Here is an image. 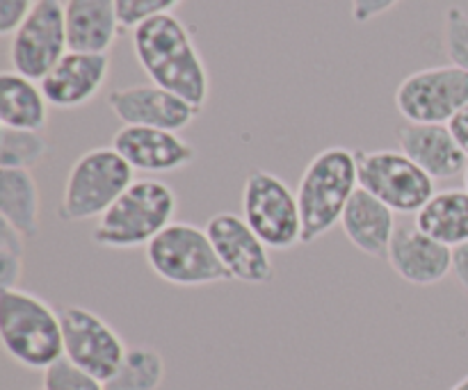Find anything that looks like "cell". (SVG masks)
I'll list each match as a JSON object with an SVG mask.
<instances>
[{"label":"cell","instance_id":"1","mask_svg":"<svg viewBox=\"0 0 468 390\" xmlns=\"http://www.w3.org/2000/svg\"><path fill=\"white\" fill-rule=\"evenodd\" d=\"M133 50L154 85L204 110L210 96V76L195 37L176 14L151 18L133 30Z\"/></svg>","mask_w":468,"mask_h":390},{"label":"cell","instance_id":"2","mask_svg":"<svg viewBox=\"0 0 468 390\" xmlns=\"http://www.w3.org/2000/svg\"><path fill=\"white\" fill-rule=\"evenodd\" d=\"M359 190L356 151L346 146H327L304 167L297 185V204L302 215V245L320 240L341 224L347 204Z\"/></svg>","mask_w":468,"mask_h":390},{"label":"cell","instance_id":"3","mask_svg":"<svg viewBox=\"0 0 468 390\" xmlns=\"http://www.w3.org/2000/svg\"><path fill=\"white\" fill-rule=\"evenodd\" d=\"M0 343L27 370H48L64 356L59 311L23 288L0 290Z\"/></svg>","mask_w":468,"mask_h":390},{"label":"cell","instance_id":"4","mask_svg":"<svg viewBox=\"0 0 468 390\" xmlns=\"http://www.w3.org/2000/svg\"><path fill=\"white\" fill-rule=\"evenodd\" d=\"M176 206V192L167 183L140 178L96 222L91 240L105 249L146 247L174 224Z\"/></svg>","mask_w":468,"mask_h":390},{"label":"cell","instance_id":"5","mask_svg":"<svg viewBox=\"0 0 468 390\" xmlns=\"http://www.w3.org/2000/svg\"><path fill=\"white\" fill-rule=\"evenodd\" d=\"M144 260L160 281L178 288H201L231 281L206 228L174 222L144 247Z\"/></svg>","mask_w":468,"mask_h":390},{"label":"cell","instance_id":"6","mask_svg":"<svg viewBox=\"0 0 468 390\" xmlns=\"http://www.w3.org/2000/svg\"><path fill=\"white\" fill-rule=\"evenodd\" d=\"M133 174L135 169L112 146L87 151L69 169L59 217L69 224L101 219L135 183Z\"/></svg>","mask_w":468,"mask_h":390},{"label":"cell","instance_id":"7","mask_svg":"<svg viewBox=\"0 0 468 390\" xmlns=\"http://www.w3.org/2000/svg\"><path fill=\"white\" fill-rule=\"evenodd\" d=\"M242 217L274 251L302 245V215L297 195L277 174L256 169L242 185Z\"/></svg>","mask_w":468,"mask_h":390},{"label":"cell","instance_id":"8","mask_svg":"<svg viewBox=\"0 0 468 390\" xmlns=\"http://www.w3.org/2000/svg\"><path fill=\"white\" fill-rule=\"evenodd\" d=\"M359 187L378 196L393 213L416 215L434 196V178H430L402 151L378 149L356 151Z\"/></svg>","mask_w":468,"mask_h":390},{"label":"cell","instance_id":"9","mask_svg":"<svg viewBox=\"0 0 468 390\" xmlns=\"http://www.w3.org/2000/svg\"><path fill=\"white\" fill-rule=\"evenodd\" d=\"M468 105V71L452 64L414 71L398 85L396 108L407 123H448Z\"/></svg>","mask_w":468,"mask_h":390},{"label":"cell","instance_id":"10","mask_svg":"<svg viewBox=\"0 0 468 390\" xmlns=\"http://www.w3.org/2000/svg\"><path fill=\"white\" fill-rule=\"evenodd\" d=\"M69 53L64 0H37L12 35L9 59L12 71L41 82L46 73Z\"/></svg>","mask_w":468,"mask_h":390},{"label":"cell","instance_id":"11","mask_svg":"<svg viewBox=\"0 0 468 390\" xmlns=\"http://www.w3.org/2000/svg\"><path fill=\"white\" fill-rule=\"evenodd\" d=\"M59 320H62L64 359L90 373L91 377L108 382L128 352L122 336L99 313L85 306H62Z\"/></svg>","mask_w":468,"mask_h":390},{"label":"cell","instance_id":"12","mask_svg":"<svg viewBox=\"0 0 468 390\" xmlns=\"http://www.w3.org/2000/svg\"><path fill=\"white\" fill-rule=\"evenodd\" d=\"M206 233L231 281L247 283V286H265L272 281L274 263L270 247L256 236L242 215L229 210L213 215L206 222Z\"/></svg>","mask_w":468,"mask_h":390},{"label":"cell","instance_id":"13","mask_svg":"<svg viewBox=\"0 0 468 390\" xmlns=\"http://www.w3.org/2000/svg\"><path fill=\"white\" fill-rule=\"evenodd\" d=\"M108 105L123 126L160 128V131L172 132H181L201 112L181 96L172 94L154 82L112 90L108 94Z\"/></svg>","mask_w":468,"mask_h":390},{"label":"cell","instance_id":"14","mask_svg":"<svg viewBox=\"0 0 468 390\" xmlns=\"http://www.w3.org/2000/svg\"><path fill=\"white\" fill-rule=\"evenodd\" d=\"M112 149L142 174H172L197 160V149L190 142L160 128L122 126L114 132Z\"/></svg>","mask_w":468,"mask_h":390},{"label":"cell","instance_id":"15","mask_svg":"<svg viewBox=\"0 0 468 390\" xmlns=\"http://www.w3.org/2000/svg\"><path fill=\"white\" fill-rule=\"evenodd\" d=\"M110 76L108 53L69 50L39 82L48 105L58 110H76L99 96Z\"/></svg>","mask_w":468,"mask_h":390},{"label":"cell","instance_id":"16","mask_svg":"<svg viewBox=\"0 0 468 390\" xmlns=\"http://www.w3.org/2000/svg\"><path fill=\"white\" fill-rule=\"evenodd\" d=\"M387 263L402 281L411 286H437L451 274L452 249L425 236L416 224H402L396 228L388 247Z\"/></svg>","mask_w":468,"mask_h":390},{"label":"cell","instance_id":"17","mask_svg":"<svg viewBox=\"0 0 468 390\" xmlns=\"http://www.w3.org/2000/svg\"><path fill=\"white\" fill-rule=\"evenodd\" d=\"M398 146L434 181H451L468 167V155L443 123H405L398 128Z\"/></svg>","mask_w":468,"mask_h":390},{"label":"cell","instance_id":"18","mask_svg":"<svg viewBox=\"0 0 468 390\" xmlns=\"http://www.w3.org/2000/svg\"><path fill=\"white\" fill-rule=\"evenodd\" d=\"M341 228L361 254L370 256V258H387L398 228L396 213L378 196L359 187L347 204Z\"/></svg>","mask_w":468,"mask_h":390},{"label":"cell","instance_id":"19","mask_svg":"<svg viewBox=\"0 0 468 390\" xmlns=\"http://www.w3.org/2000/svg\"><path fill=\"white\" fill-rule=\"evenodd\" d=\"M69 50L108 53L122 32L117 0H64Z\"/></svg>","mask_w":468,"mask_h":390},{"label":"cell","instance_id":"20","mask_svg":"<svg viewBox=\"0 0 468 390\" xmlns=\"http://www.w3.org/2000/svg\"><path fill=\"white\" fill-rule=\"evenodd\" d=\"M0 123L3 128H16V131H44L48 123V100L39 82L16 71H3Z\"/></svg>","mask_w":468,"mask_h":390},{"label":"cell","instance_id":"21","mask_svg":"<svg viewBox=\"0 0 468 390\" xmlns=\"http://www.w3.org/2000/svg\"><path fill=\"white\" fill-rule=\"evenodd\" d=\"M41 192L30 169H0V222L26 240L39 233Z\"/></svg>","mask_w":468,"mask_h":390},{"label":"cell","instance_id":"22","mask_svg":"<svg viewBox=\"0 0 468 390\" xmlns=\"http://www.w3.org/2000/svg\"><path fill=\"white\" fill-rule=\"evenodd\" d=\"M416 227L441 245L455 247L468 242V190L434 192L432 199L416 213Z\"/></svg>","mask_w":468,"mask_h":390},{"label":"cell","instance_id":"23","mask_svg":"<svg viewBox=\"0 0 468 390\" xmlns=\"http://www.w3.org/2000/svg\"><path fill=\"white\" fill-rule=\"evenodd\" d=\"M167 377V365L155 347H128L117 373L105 382V390H158Z\"/></svg>","mask_w":468,"mask_h":390},{"label":"cell","instance_id":"24","mask_svg":"<svg viewBox=\"0 0 468 390\" xmlns=\"http://www.w3.org/2000/svg\"><path fill=\"white\" fill-rule=\"evenodd\" d=\"M48 153V140L37 131H0V169H32Z\"/></svg>","mask_w":468,"mask_h":390},{"label":"cell","instance_id":"25","mask_svg":"<svg viewBox=\"0 0 468 390\" xmlns=\"http://www.w3.org/2000/svg\"><path fill=\"white\" fill-rule=\"evenodd\" d=\"M23 240L26 237L21 233L0 222V290L18 288L23 277V254H26Z\"/></svg>","mask_w":468,"mask_h":390},{"label":"cell","instance_id":"26","mask_svg":"<svg viewBox=\"0 0 468 390\" xmlns=\"http://www.w3.org/2000/svg\"><path fill=\"white\" fill-rule=\"evenodd\" d=\"M443 48H446L448 62L468 71V12L466 9L448 7L446 21H443Z\"/></svg>","mask_w":468,"mask_h":390},{"label":"cell","instance_id":"27","mask_svg":"<svg viewBox=\"0 0 468 390\" xmlns=\"http://www.w3.org/2000/svg\"><path fill=\"white\" fill-rule=\"evenodd\" d=\"M44 390H105V382L91 377L82 368L73 365L69 359H59L58 364L44 370Z\"/></svg>","mask_w":468,"mask_h":390},{"label":"cell","instance_id":"28","mask_svg":"<svg viewBox=\"0 0 468 390\" xmlns=\"http://www.w3.org/2000/svg\"><path fill=\"white\" fill-rule=\"evenodd\" d=\"M181 3L183 0H117L122 30H135L137 26L151 21V18L174 14V9Z\"/></svg>","mask_w":468,"mask_h":390},{"label":"cell","instance_id":"29","mask_svg":"<svg viewBox=\"0 0 468 390\" xmlns=\"http://www.w3.org/2000/svg\"><path fill=\"white\" fill-rule=\"evenodd\" d=\"M35 5L37 0H0V35L12 37Z\"/></svg>","mask_w":468,"mask_h":390},{"label":"cell","instance_id":"30","mask_svg":"<svg viewBox=\"0 0 468 390\" xmlns=\"http://www.w3.org/2000/svg\"><path fill=\"white\" fill-rule=\"evenodd\" d=\"M400 0H350V14L355 18V23H370L375 18L384 16L387 12H391Z\"/></svg>","mask_w":468,"mask_h":390},{"label":"cell","instance_id":"31","mask_svg":"<svg viewBox=\"0 0 468 390\" xmlns=\"http://www.w3.org/2000/svg\"><path fill=\"white\" fill-rule=\"evenodd\" d=\"M451 274L460 283L462 290L468 295V242L452 249V269Z\"/></svg>","mask_w":468,"mask_h":390},{"label":"cell","instance_id":"32","mask_svg":"<svg viewBox=\"0 0 468 390\" xmlns=\"http://www.w3.org/2000/svg\"><path fill=\"white\" fill-rule=\"evenodd\" d=\"M448 126H451V131H452V135H455L457 144H460L462 151H464V153L468 155V105L464 110H462L460 114H457L455 119H452L451 123H448Z\"/></svg>","mask_w":468,"mask_h":390},{"label":"cell","instance_id":"33","mask_svg":"<svg viewBox=\"0 0 468 390\" xmlns=\"http://www.w3.org/2000/svg\"><path fill=\"white\" fill-rule=\"evenodd\" d=\"M451 390H468V374H466L464 379H460V382H457Z\"/></svg>","mask_w":468,"mask_h":390},{"label":"cell","instance_id":"34","mask_svg":"<svg viewBox=\"0 0 468 390\" xmlns=\"http://www.w3.org/2000/svg\"><path fill=\"white\" fill-rule=\"evenodd\" d=\"M464 187L468 190V167H466V172H464Z\"/></svg>","mask_w":468,"mask_h":390},{"label":"cell","instance_id":"35","mask_svg":"<svg viewBox=\"0 0 468 390\" xmlns=\"http://www.w3.org/2000/svg\"><path fill=\"white\" fill-rule=\"evenodd\" d=\"M37 390H44V388H37Z\"/></svg>","mask_w":468,"mask_h":390}]
</instances>
